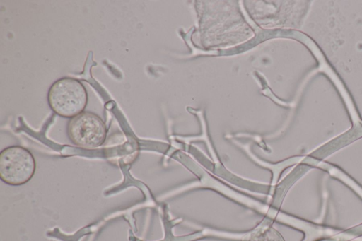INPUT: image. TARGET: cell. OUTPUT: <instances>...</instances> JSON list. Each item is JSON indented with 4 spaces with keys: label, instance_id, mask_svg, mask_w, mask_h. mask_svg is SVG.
Returning a JSON list of instances; mask_svg holds the SVG:
<instances>
[{
    "label": "cell",
    "instance_id": "cell-1",
    "mask_svg": "<svg viewBox=\"0 0 362 241\" xmlns=\"http://www.w3.org/2000/svg\"><path fill=\"white\" fill-rule=\"evenodd\" d=\"M50 108L58 115L74 117L83 112L88 102L86 88L78 79L63 77L54 81L47 93Z\"/></svg>",
    "mask_w": 362,
    "mask_h": 241
},
{
    "label": "cell",
    "instance_id": "cell-2",
    "mask_svg": "<svg viewBox=\"0 0 362 241\" xmlns=\"http://www.w3.org/2000/svg\"><path fill=\"white\" fill-rule=\"evenodd\" d=\"M36 163L33 154L20 146L4 148L0 153V178L10 185L27 183L33 177Z\"/></svg>",
    "mask_w": 362,
    "mask_h": 241
},
{
    "label": "cell",
    "instance_id": "cell-3",
    "mask_svg": "<svg viewBox=\"0 0 362 241\" xmlns=\"http://www.w3.org/2000/svg\"><path fill=\"white\" fill-rule=\"evenodd\" d=\"M71 141L77 146L93 149L105 141L107 128L103 120L91 112H83L71 118L67 127Z\"/></svg>",
    "mask_w": 362,
    "mask_h": 241
},
{
    "label": "cell",
    "instance_id": "cell-4",
    "mask_svg": "<svg viewBox=\"0 0 362 241\" xmlns=\"http://www.w3.org/2000/svg\"><path fill=\"white\" fill-rule=\"evenodd\" d=\"M243 241H284V240L270 225L264 224L247 235Z\"/></svg>",
    "mask_w": 362,
    "mask_h": 241
}]
</instances>
